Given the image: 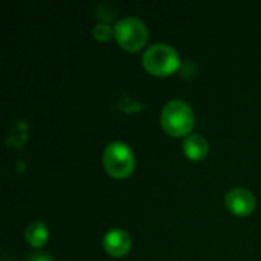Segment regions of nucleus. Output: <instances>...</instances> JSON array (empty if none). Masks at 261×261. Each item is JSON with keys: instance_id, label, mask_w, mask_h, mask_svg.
<instances>
[{"instance_id": "8", "label": "nucleus", "mask_w": 261, "mask_h": 261, "mask_svg": "<svg viewBox=\"0 0 261 261\" xmlns=\"http://www.w3.org/2000/svg\"><path fill=\"white\" fill-rule=\"evenodd\" d=\"M49 231L43 222H32L24 229V239L32 248H41L46 245Z\"/></svg>"}, {"instance_id": "3", "label": "nucleus", "mask_w": 261, "mask_h": 261, "mask_svg": "<svg viewBox=\"0 0 261 261\" xmlns=\"http://www.w3.org/2000/svg\"><path fill=\"white\" fill-rule=\"evenodd\" d=\"M102 164L106 171L115 179L128 177L136 167V159L130 147L124 142H110L102 154Z\"/></svg>"}, {"instance_id": "7", "label": "nucleus", "mask_w": 261, "mask_h": 261, "mask_svg": "<svg viewBox=\"0 0 261 261\" xmlns=\"http://www.w3.org/2000/svg\"><path fill=\"white\" fill-rule=\"evenodd\" d=\"M210 151V144L202 135H190L184 141V153L191 161H202Z\"/></svg>"}, {"instance_id": "9", "label": "nucleus", "mask_w": 261, "mask_h": 261, "mask_svg": "<svg viewBox=\"0 0 261 261\" xmlns=\"http://www.w3.org/2000/svg\"><path fill=\"white\" fill-rule=\"evenodd\" d=\"M112 29H110V26H107V24H96L95 28H93V37L98 40V41H107V40H110L112 38Z\"/></svg>"}, {"instance_id": "4", "label": "nucleus", "mask_w": 261, "mask_h": 261, "mask_svg": "<svg viewBox=\"0 0 261 261\" xmlns=\"http://www.w3.org/2000/svg\"><path fill=\"white\" fill-rule=\"evenodd\" d=\"M115 38L118 44L125 49L127 52H138L141 50L148 40V29L136 17H125L119 20L115 26Z\"/></svg>"}, {"instance_id": "1", "label": "nucleus", "mask_w": 261, "mask_h": 261, "mask_svg": "<svg viewBox=\"0 0 261 261\" xmlns=\"http://www.w3.org/2000/svg\"><path fill=\"white\" fill-rule=\"evenodd\" d=\"M194 121L196 119L191 107L180 99L170 101L161 113V125L165 133L173 138L190 136L191 130L194 128Z\"/></svg>"}, {"instance_id": "2", "label": "nucleus", "mask_w": 261, "mask_h": 261, "mask_svg": "<svg viewBox=\"0 0 261 261\" xmlns=\"http://www.w3.org/2000/svg\"><path fill=\"white\" fill-rule=\"evenodd\" d=\"M142 66L148 73L154 76H167L177 70L179 55L174 47L165 43H158L144 52Z\"/></svg>"}, {"instance_id": "10", "label": "nucleus", "mask_w": 261, "mask_h": 261, "mask_svg": "<svg viewBox=\"0 0 261 261\" xmlns=\"http://www.w3.org/2000/svg\"><path fill=\"white\" fill-rule=\"evenodd\" d=\"M28 261H54L47 254H43V252H35L29 257Z\"/></svg>"}, {"instance_id": "6", "label": "nucleus", "mask_w": 261, "mask_h": 261, "mask_svg": "<svg viewBox=\"0 0 261 261\" xmlns=\"http://www.w3.org/2000/svg\"><path fill=\"white\" fill-rule=\"evenodd\" d=\"M102 245H104L106 252L110 257L121 258L128 254V251L132 248V239L122 229H112L104 236Z\"/></svg>"}, {"instance_id": "5", "label": "nucleus", "mask_w": 261, "mask_h": 261, "mask_svg": "<svg viewBox=\"0 0 261 261\" xmlns=\"http://www.w3.org/2000/svg\"><path fill=\"white\" fill-rule=\"evenodd\" d=\"M225 203H226V208L232 214L245 217V216H249L254 213L257 202H255L254 194L249 190L234 188V190L228 191V194L225 197Z\"/></svg>"}]
</instances>
